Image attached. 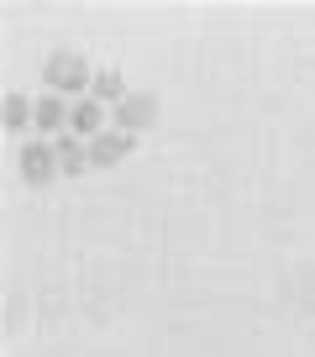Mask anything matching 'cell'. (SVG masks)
I'll return each instance as SVG.
<instances>
[{
  "label": "cell",
  "mask_w": 315,
  "mask_h": 357,
  "mask_svg": "<svg viewBox=\"0 0 315 357\" xmlns=\"http://www.w3.org/2000/svg\"><path fill=\"white\" fill-rule=\"evenodd\" d=\"M43 79H47V95H79L84 100V89H95V74H90V63L79 53H53L47 58V68H43Z\"/></svg>",
  "instance_id": "6da1fadb"
},
{
  "label": "cell",
  "mask_w": 315,
  "mask_h": 357,
  "mask_svg": "<svg viewBox=\"0 0 315 357\" xmlns=\"http://www.w3.org/2000/svg\"><path fill=\"white\" fill-rule=\"evenodd\" d=\"M16 163H22V178H26V184H53V178H58V153H53V142H26L22 153H16Z\"/></svg>",
  "instance_id": "7a4b0ae2"
},
{
  "label": "cell",
  "mask_w": 315,
  "mask_h": 357,
  "mask_svg": "<svg viewBox=\"0 0 315 357\" xmlns=\"http://www.w3.org/2000/svg\"><path fill=\"white\" fill-rule=\"evenodd\" d=\"M111 116H116V132L137 137V132H147V126L158 121V100H153V95H126Z\"/></svg>",
  "instance_id": "3957f363"
},
{
  "label": "cell",
  "mask_w": 315,
  "mask_h": 357,
  "mask_svg": "<svg viewBox=\"0 0 315 357\" xmlns=\"http://www.w3.org/2000/svg\"><path fill=\"white\" fill-rule=\"evenodd\" d=\"M105 116H111V105H100L95 95H84V100H74V121H68V132L84 137V142H95V137L105 132Z\"/></svg>",
  "instance_id": "277c9868"
},
{
  "label": "cell",
  "mask_w": 315,
  "mask_h": 357,
  "mask_svg": "<svg viewBox=\"0 0 315 357\" xmlns=\"http://www.w3.org/2000/svg\"><path fill=\"white\" fill-rule=\"evenodd\" d=\"M132 147H137V137H126V132H100V137L90 142V168H116Z\"/></svg>",
  "instance_id": "5b68a950"
},
{
  "label": "cell",
  "mask_w": 315,
  "mask_h": 357,
  "mask_svg": "<svg viewBox=\"0 0 315 357\" xmlns=\"http://www.w3.org/2000/svg\"><path fill=\"white\" fill-rule=\"evenodd\" d=\"M68 121H74V105H68L63 95H43V100H37V132H47L58 142V137L68 132Z\"/></svg>",
  "instance_id": "8992f818"
},
{
  "label": "cell",
  "mask_w": 315,
  "mask_h": 357,
  "mask_svg": "<svg viewBox=\"0 0 315 357\" xmlns=\"http://www.w3.org/2000/svg\"><path fill=\"white\" fill-rule=\"evenodd\" d=\"M53 153H58V174H84V168H90V142H84V137H74V132H63L53 142Z\"/></svg>",
  "instance_id": "52a82bcc"
},
{
  "label": "cell",
  "mask_w": 315,
  "mask_h": 357,
  "mask_svg": "<svg viewBox=\"0 0 315 357\" xmlns=\"http://www.w3.org/2000/svg\"><path fill=\"white\" fill-rule=\"evenodd\" d=\"M90 95H95L100 105H111V111H116V105L126 100V84H121V74H116V68H100V74H95V89H90Z\"/></svg>",
  "instance_id": "ba28073f"
},
{
  "label": "cell",
  "mask_w": 315,
  "mask_h": 357,
  "mask_svg": "<svg viewBox=\"0 0 315 357\" xmlns=\"http://www.w3.org/2000/svg\"><path fill=\"white\" fill-rule=\"evenodd\" d=\"M6 126H11V132L37 126V100H26V95H6Z\"/></svg>",
  "instance_id": "9c48e42d"
}]
</instances>
